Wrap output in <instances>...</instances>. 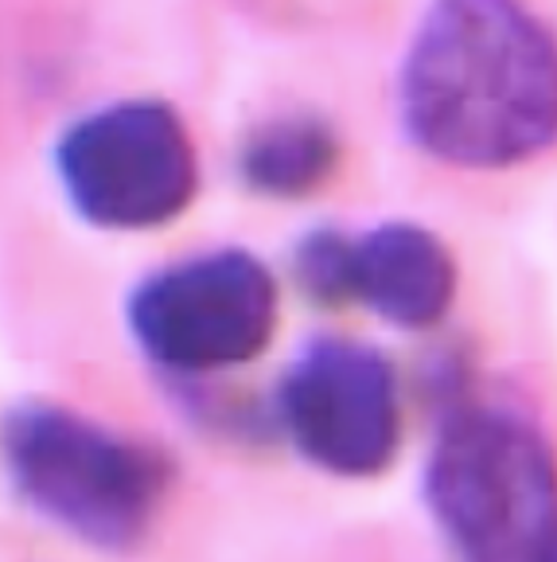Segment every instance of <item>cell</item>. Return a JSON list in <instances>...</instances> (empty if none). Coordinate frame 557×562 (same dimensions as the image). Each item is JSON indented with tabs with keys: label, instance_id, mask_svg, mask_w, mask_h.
Wrapping results in <instances>:
<instances>
[{
	"label": "cell",
	"instance_id": "52a82bcc",
	"mask_svg": "<svg viewBox=\"0 0 557 562\" xmlns=\"http://www.w3.org/2000/svg\"><path fill=\"white\" fill-rule=\"evenodd\" d=\"M456 258L441 235L421 223L390 220L363 235H348L343 290L348 305H363L386 325L425 333L441 325L456 301Z\"/></svg>",
	"mask_w": 557,
	"mask_h": 562
},
{
	"label": "cell",
	"instance_id": "277c9868",
	"mask_svg": "<svg viewBox=\"0 0 557 562\" xmlns=\"http://www.w3.org/2000/svg\"><path fill=\"white\" fill-rule=\"evenodd\" d=\"M55 176L82 223L157 231L200 192L192 130L160 98H122L70 122L55 140Z\"/></svg>",
	"mask_w": 557,
	"mask_h": 562
},
{
	"label": "cell",
	"instance_id": "3957f363",
	"mask_svg": "<svg viewBox=\"0 0 557 562\" xmlns=\"http://www.w3.org/2000/svg\"><path fill=\"white\" fill-rule=\"evenodd\" d=\"M425 504L456 562H557L549 446L503 406H456L425 461Z\"/></svg>",
	"mask_w": 557,
	"mask_h": 562
},
{
	"label": "cell",
	"instance_id": "8992f818",
	"mask_svg": "<svg viewBox=\"0 0 557 562\" xmlns=\"http://www.w3.org/2000/svg\"><path fill=\"white\" fill-rule=\"evenodd\" d=\"M277 418L308 465L366 481L398 457V375L371 344L312 340L281 375Z\"/></svg>",
	"mask_w": 557,
	"mask_h": 562
},
{
	"label": "cell",
	"instance_id": "7a4b0ae2",
	"mask_svg": "<svg viewBox=\"0 0 557 562\" xmlns=\"http://www.w3.org/2000/svg\"><path fill=\"white\" fill-rule=\"evenodd\" d=\"M0 457L27 508L98 551L145 543L172 484V461L152 441L47 398L0 418Z\"/></svg>",
	"mask_w": 557,
	"mask_h": 562
},
{
	"label": "cell",
	"instance_id": "6da1fadb",
	"mask_svg": "<svg viewBox=\"0 0 557 562\" xmlns=\"http://www.w3.org/2000/svg\"><path fill=\"white\" fill-rule=\"evenodd\" d=\"M398 102L421 153L511 168L557 133V55L523 0H433L401 59Z\"/></svg>",
	"mask_w": 557,
	"mask_h": 562
},
{
	"label": "cell",
	"instance_id": "5b68a950",
	"mask_svg": "<svg viewBox=\"0 0 557 562\" xmlns=\"http://www.w3.org/2000/svg\"><path fill=\"white\" fill-rule=\"evenodd\" d=\"M281 293L270 266L242 246L183 258L148 273L129 297V336L175 375L242 368L270 348Z\"/></svg>",
	"mask_w": 557,
	"mask_h": 562
},
{
	"label": "cell",
	"instance_id": "ba28073f",
	"mask_svg": "<svg viewBox=\"0 0 557 562\" xmlns=\"http://www.w3.org/2000/svg\"><path fill=\"white\" fill-rule=\"evenodd\" d=\"M340 157L343 145L323 117L285 114L270 117L242 140L238 176L250 192L270 200H305L336 176Z\"/></svg>",
	"mask_w": 557,
	"mask_h": 562
}]
</instances>
